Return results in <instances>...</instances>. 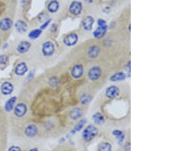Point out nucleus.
<instances>
[{
	"label": "nucleus",
	"mask_w": 172,
	"mask_h": 151,
	"mask_svg": "<svg viewBox=\"0 0 172 151\" xmlns=\"http://www.w3.org/2000/svg\"><path fill=\"white\" fill-rule=\"evenodd\" d=\"M98 134V129L93 125H88L83 132V139L85 141H91Z\"/></svg>",
	"instance_id": "obj_1"
},
{
	"label": "nucleus",
	"mask_w": 172,
	"mask_h": 151,
	"mask_svg": "<svg viewBox=\"0 0 172 151\" xmlns=\"http://www.w3.org/2000/svg\"><path fill=\"white\" fill-rule=\"evenodd\" d=\"M41 50L42 53H43V54L45 55V56H51V55L55 53V45H54V43L51 41L45 42V43H44L43 45H42Z\"/></svg>",
	"instance_id": "obj_2"
},
{
	"label": "nucleus",
	"mask_w": 172,
	"mask_h": 151,
	"mask_svg": "<svg viewBox=\"0 0 172 151\" xmlns=\"http://www.w3.org/2000/svg\"><path fill=\"white\" fill-rule=\"evenodd\" d=\"M83 9V5L81 2L74 1L70 5V12L74 15H78L81 13Z\"/></svg>",
	"instance_id": "obj_3"
},
{
	"label": "nucleus",
	"mask_w": 172,
	"mask_h": 151,
	"mask_svg": "<svg viewBox=\"0 0 172 151\" xmlns=\"http://www.w3.org/2000/svg\"><path fill=\"white\" fill-rule=\"evenodd\" d=\"M27 106L24 103H18L14 108L15 115L18 117H22L27 112Z\"/></svg>",
	"instance_id": "obj_4"
},
{
	"label": "nucleus",
	"mask_w": 172,
	"mask_h": 151,
	"mask_svg": "<svg viewBox=\"0 0 172 151\" xmlns=\"http://www.w3.org/2000/svg\"><path fill=\"white\" fill-rule=\"evenodd\" d=\"M101 69L99 66H93L88 72L89 78L91 80H97L101 76Z\"/></svg>",
	"instance_id": "obj_5"
},
{
	"label": "nucleus",
	"mask_w": 172,
	"mask_h": 151,
	"mask_svg": "<svg viewBox=\"0 0 172 151\" xmlns=\"http://www.w3.org/2000/svg\"><path fill=\"white\" fill-rule=\"evenodd\" d=\"M1 92L2 94H3L4 95H8L10 94H12V92H13L14 90V86H13L12 84L9 82H4L1 85Z\"/></svg>",
	"instance_id": "obj_6"
},
{
	"label": "nucleus",
	"mask_w": 172,
	"mask_h": 151,
	"mask_svg": "<svg viewBox=\"0 0 172 151\" xmlns=\"http://www.w3.org/2000/svg\"><path fill=\"white\" fill-rule=\"evenodd\" d=\"M78 40V36L77 35L74 33H71L69 34L68 35H67L66 37L64 39V43L67 45V46H74V44H76V43L77 42Z\"/></svg>",
	"instance_id": "obj_7"
},
{
	"label": "nucleus",
	"mask_w": 172,
	"mask_h": 151,
	"mask_svg": "<svg viewBox=\"0 0 172 151\" xmlns=\"http://www.w3.org/2000/svg\"><path fill=\"white\" fill-rule=\"evenodd\" d=\"M25 133L26 137H35L38 133V127L35 124H30L27 126L25 130Z\"/></svg>",
	"instance_id": "obj_8"
},
{
	"label": "nucleus",
	"mask_w": 172,
	"mask_h": 151,
	"mask_svg": "<svg viewBox=\"0 0 172 151\" xmlns=\"http://www.w3.org/2000/svg\"><path fill=\"white\" fill-rule=\"evenodd\" d=\"M71 74H72L73 77L76 78V79L81 78L84 74V67H83L82 65L79 64L74 66L72 69V71H71Z\"/></svg>",
	"instance_id": "obj_9"
},
{
	"label": "nucleus",
	"mask_w": 172,
	"mask_h": 151,
	"mask_svg": "<svg viewBox=\"0 0 172 151\" xmlns=\"http://www.w3.org/2000/svg\"><path fill=\"white\" fill-rule=\"evenodd\" d=\"M12 26V21L8 18H5L0 21V29L2 31H6L9 30Z\"/></svg>",
	"instance_id": "obj_10"
},
{
	"label": "nucleus",
	"mask_w": 172,
	"mask_h": 151,
	"mask_svg": "<svg viewBox=\"0 0 172 151\" xmlns=\"http://www.w3.org/2000/svg\"><path fill=\"white\" fill-rule=\"evenodd\" d=\"M99 27L96 29V31L93 33V36L96 38L99 39L101 38L102 37L105 35L106 31H107V25L105 24V25H98Z\"/></svg>",
	"instance_id": "obj_11"
},
{
	"label": "nucleus",
	"mask_w": 172,
	"mask_h": 151,
	"mask_svg": "<svg viewBox=\"0 0 172 151\" xmlns=\"http://www.w3.org/2000/svg\"><path fill=\"white\" fill-rule=\"evenodd\" d=\"M15 29L17 30V31L21 34L22 33H25L28 30V24L25 21H22V20H18L15 22Z\"/></svg>",
	"instance_id": "obj_12"
},
{
	"label": "nucleus",
	"mask_w": 172,
	"mask_h": 151,
	"mask_svg": "<svg viewBox=\"0 0 172 151\" xmlns=\"http://www.w3.org/2000/svg\"><path fill=\"white\" fill-rule=\"evenodd\" d=\"M119 93V90L118 88V87L115 86V85H112V86H109V88L106 89V95L108 98H113L117 96Z\"/></svg>",
	"instance_id": "obj_13"
},
{
	"label": "nucleus",
	"mask_w": 172,
	"mask_h": 151,
	"mask_svg": "<svg viewBox=\"0 0 172 151\" xmlns=\"http://www.w3.org/2000/svg\"><path fill=\"white\" fill-rule=\"evenodd\" d=\"M31 48V43L28 41H22L17 47V51L19 53H27Z\"/></svg>",
	"instance_id": "obj_14"
},
{
	"label": "nucleus",
	"mask_w": 172,
	"mask_h": 151,
	"mask_svg": "<svg viewBox=\"0 0 172 151\" xmlns=\"http://www.w3.org/2000/svg\"><path fill=\"white\" fill-rule=\"evenodd\" d=\"M28 71V66L27 65H26L25 63H18V65L16 66V67H15V74L18 76H24L25 74Z\"/></svg>",
	"instance_id": "obj_15"
},
{
	"label": "nucleus",
	"mask_w": 172,
	"mask_h": 151,
	"mask_svg": "<svg viewBox=\"0 0 172 151\" xmlns=\"http://www.w3.org/2000/svg\"><path fill=\"white\" fill-rule=\"evenodd\" d=\"M94 23V19L92 16H87L84 19L83 21V26H84V28L87 31H90L91 30L92 27H93V24Z\"/></svg>",
	"instance_id": "obj_16"
},
{
	"label": "nucleus",
	"mask_w": 172,
	"mask_h": 151,
	"mask_svg": "<svg viewBox=\"0 0 172 151\" xmlns=\"http://www.w3.org/2000/svg\"><path fill=\"white\" fill-rule=\"evenodd\" d=\"M17 100V97L16 96H13L12 98H10L8 101L5 102V110L7 111V112H10L13 109L15 106V104Z\"/></svg>",
	"instance_id": "obj_17"
},
{
	"label": "nucleus",
	"mask_w": 172,
	"mask_h": 151,
	"mask_svg": "<svg viewBox=\"0 0 172 151\" xmlns=\"http://www.w3.org/2000/svg\"><path fill=\"white\" fill-rule=\"evenodd\" d=\"M100 51V47L98 46H97V45H94V46H92L91 47H90L88 51V55L90 57L96 58L98 56Z\"/></svg>",
	"instance_id": "obj_18"
},
{
	"label": "nucleus",
	"mask_w": 172,
	"mask_h": 151,
	"mask_svg": "<svg viewBox=\"0 0 172 151\" xmlns=\"http://www.w3.org/2000/svg\"><path fill=\"white\" fill-rule=\"evenodd\" d=\"M82 115V111H81V108H75L71 111L70 113V117H71V119L73 120H77V119L80 118Z\"/></svg>",
	"instance_id": "obj_19"
},
{
	"label": "nucleus",
	"mask_w": 172,
	"mask_h": 151,
	"mask_svg": "<svg viewBox=\"0 0 172 151\" xmlns=\"http://www.w3.org/2000/svg\"><path fill=\"white\" fill-rule=\"evenodd\" d=\"M59 8V3L56 0H53L48 5V9L51 13H55Z\"/></svg>",
	"instance_id": "obj_20"
},
{
	"label": "nucleus",
	"mask_w": 172,
	"mask_h": 151,
	"mask_svg": "<svg viewBox=\"0 0 172 151\" xmlns=\"http://www.w3.org/2000/svg\"><path fill=\"white\" fill-rule=\"evenodd\" d=\"M125 78H126L125 73H123V72H117V73L112 76L111 78H110V80H111L112 82H118V81L124 80Z\"/></svg>",
	"instance_id": "obj_21"
},
{
	"label": "nucleus",
	"mask_w": 172,
	"mask_h": 151,
	"mask_svg": "<svg viewBox=\"0 0 172 151\" xmlns=\"http://www.w3.org/2000/svg\"><path fill=\"white\" fill-rule=\"evenodd\" d=\"M93 120H94V122H95V124H99V125H101L102 124H103L104 123V117H103V115H102L100 113H96L93 116Z\"/></svg>",
	"instance_id": "obj_22"
},
{
	"label": "nucleus",
	"mask_w": 172,
	"mask_h": 151,
	"mask_svg": "<svg viewBox=\"0 0 172 151\" xmlns=\"http://www.w3.org/2000/svg\"><path fill=\"white\" fill-rule=\"evenodd\" d=\"M41 29H35V30H32L29 33L28 37L31 40H35L41 35Z\"/></svg>",
	"instance_id": "obj_23"
},
{
	"label": "nucleus",
	"mask_w": 172,
	"mask_h": 151,
	"mask_svg": "<svg viewBox=\"0 0 172 151\" xmlns=\"http://www.w3.org/2000/svg\"><path fill=\"white\" fill-rule=\"evenodd\" d=\"M112 145L107 142H104L100 144L98 147V151H111Z\"/></svg>",
	"instance_id": "obj_24"
},
{
	"label": "nucleus",
	"mask_w": 172,
	"mask_h": 151,
	"mask_svg": "<svg viewBox=\"0 0 172 151\" xmlns=\"http://www.w3.org/2000/svg\"><path fill=\"white\" fill-rule=\"evenodd\" d=\"M87 122V120L86 119H84V120H81V121H80L78 124L76 125V127H74V130H72V133H74L75 132L77 131H79V130H81V129H82V127H84V125L85 124V123Z\"/></svg>",
	"instance_id": "obj_25"
},
{
	"label": "nucleus",
	"mask_w": 172,
	"mask_h": 151,
	"mask_svg": "<svg viewBox=\"0 0 172 151\" xmlns=\"http://www.w3.org/2000/svg\"><path fill=\"white\" fill-rule=\"evenodd\" d=\"M113 134L117 137L119 143H122V140H123V139H124V134H123V133L121 131V130H113Z\"/></svg>",
	"instance_id": "obj_26"
},
{
	"label": "nucleus",
	"mask_w": 172,
	"mask_h": 151,
	"mask_svg": "<svg viewBox=\"0 0 172 151\" xmlns=\"http://www.w3.org/2000/svg\"><path fill=\"white\" fill-rule=\"evenodd\" d=\"M8 58L6 55L2 54L0 55V65H5L8 63Z\"/></svg>",
	"instance_id": "obj_27"
},
{
	"label": "nucleus",
	"mask_w": 172,
	"mask_h": 151,
	"mask_svg": "<svg viewBox=\"0 0 172 151\" xmlns=\"http://www.w3.org/2000/svg\"><path fill=\"white\" fill-rule=\"evenodd\" d=\"M58 79H57L56 77H52V78H51L50 79V80H49V83H50V85H51V86H56L58 84Z\"/></svg>",
	"instance_id": "obj_28"
},
{
	"label": "nucleus",
	"mask_w": 172,
	"mask_h": 151,
	"mask_svg": "<svg viewBox=\"0 0 172 151\" xmlns=\"http://www.w3.org/2000/svg\"><path fill=\"white\" fill-rule=\"evenodd\" d=\"M81 101L82 104H86V103H87L89 101V97L87 95H84L81 97Z\"/></svg>",
	"instance_id": "obj_29"
},
{
	"label": "nucleus",
	"mask_w": 172,
	"mask_h": 151,
	"mask_svg": "<svg viewBox=\"0 0 172 151\" xmlns=\"http://www.w3.org/2000/svg\"><path fill=\"white\" fill-rule=\"evenodd\" d=\"M51 19L47 20V21H45L43 24H41V30H43V29L46 28V27L48 26V24L51 23Z\"/></svg>",
	"instance_id": "obj_30"
},
{
	"label": "nucleus",
	"mask_w": 172,
	"mask_h": 151,
	"mask_svg": "<svg viewBox=\"0 0 172 151\" xmlns=\"http://www.w3.org/2000/svg\"><path fill=\"white\" fill-rule=\"evenodd\" d=\"M8 151H22V149L18 146H12Z\"/></svg>",
	"instance_id": "obj_31"
},
{
	"label": "nucleus",
	"mask_w": 172,
	"mask_h": 151,
	"mask_svg": "<svg viewBox=\"0 0 172 151\" xmlns=\"http://www.w3.org/2000/svg\"><path fill=\"white\" fill-rule=\"evenodd\" d=\"M97 23H98V25H105V24H106V21L103 19H101V18H100V19L97 21Z\"/></svg>",
	"instance_id": "obj_32"
},
{
	"label": "nucleus",
	"mask_w": 172,
	"mask_h": 151,
	"mask_svg": "<svg viewBox=\"0 0 172 151\" xmlns=\"http://www.w3.org/2000/svg\"><path fill=\"white\" fill-rule=\"evenodd\" d=\"M29 151H38V149L37 148H32V149H31Z\"/></svg>",
	"instance_id": "obj_33"
},
{
	"label": "nucleus",
	"mask_w": 172,
	"mask_h": 151,
	"mask_svg": "<svg viewBox=\"0 0 172 151\" xmlns=\"http://www.w3.org/2000/svg\"><path fill=\"white\" fill-rule=\"evenodd\" d=\"M85 2H88V3H92V2H93V0H85Z\"/></svg>",
	"instance_id": "obj_34"
},
{
	"label": "nucleus",
	"mask_w": 172,
	"mask_h": 151,
	"mask_svg": "<svg viewBox=\"0 0 172 151\" xmlns=\"http://www.w3.org/2000/svg\"><path fill=\"white\" fill-rule=\"evenodd\" d=\"M0 44H1V40H0Z\"/></svg>",
	"instance_id": "obj_35"
}]
</instances>
